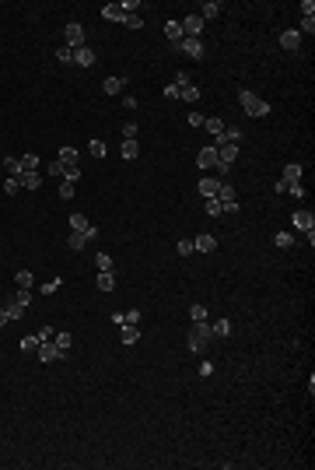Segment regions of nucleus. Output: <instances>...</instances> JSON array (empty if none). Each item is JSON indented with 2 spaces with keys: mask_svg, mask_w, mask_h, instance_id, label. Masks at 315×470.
<instances>
[{
  "mask_svg": "<svg viewBox=\"0 0 315 470\" xmlns=\"http://www.w3.org/2000/svg\"><path fill=\"white\" fill-rule=\"evenodd\" d=\"M238 102H242V109H245L249 116H256V120L270 116V102L259 98V95H252V91H238Z\"/></svg>",
  "mask_w": 315,
  "mask_h": 470,
  "instance_id": "obj_1",
  "label": "nucleus"
},
{
  "mask_svg": "<svg viewBox=\"0 0 315 470\" xmlns=\"http://www.w3.org/2000/svg\"><path fill=\"white\" fill-rule=\"evenodd\" d=\"M210 340H214L210 323H193V330H189V347H193V351H207Z\"/></svg>",
  "mask_w": 315,
  "mask_h": 470,
  "instance_id": "obj_2",
  "label": "nucleus"
},
{
  "mask_svg": "<svg viewBox=\"0 0 315 470\" xmlns=\"http://www.w3.org/2000/svg\"><path fill=\"white\" fill-rule=\"evenodd\" d=\"M179 25H182V35H186V39H200V32H203V18H200L196 11H193V14H186Z\"/></svg>",
  "mask_w": 315,
  "mask_h": 470,
  "instance_id": "obj_3",
  "label": "nucleus"
},
{
  "mask_svg": "<svg viewBox=\"0 0 315 470\" xmlns=\"http://www.w3.org/2000/svg\"><path fill=\"white\" fill-rule=\"evenodd\" d=\"M63 46H70V49H77V46H84V25H77V21H70V25L63 28Z\"/></svg>",
  "mask_w": 315,
  "mask_h": 470,
  "instance_id": "obj_4",
  "label": "nucleus"
},
{
  "mask_svg": "<svg viewBox=\"0 0 315 470\" xmlns=\"http://www.w3.org/2000/svg\"><path fill=\"white\" fill-rule=\"evenodd\" d=\"M196 165H200V168H217V148H214V144L200 148V151H196Z\"/></svg>",
  "mask_w": 315,
  "mask_h": 470,
  "instance_id": "obj_5",
  "label": "nucleus"
},
{
  "mask_svg": "<svg viewBox=\"0 0 315 470\" xmlns=\"http://www.w3.org/2000/svg\"><path fill=\"white\" fill-rule=\"evenodd\" d=\"M291 221H294L298 232H315V214H312V211H294Z\"/></svg>",
  "mask_w": 315,
  "mask_h": 470,
  "instance_id": "obj_6",
  "label": "nucleus"
},
{
  "mask_svg": "<svg viewBox=\"0 0 315 470\" xmlns=\"http://www.w3.org/2000/svg\"><path fill=\"white\" fill-rule=\"evenodd\" d=\"M298 46H301V32H298V28H287V32L280 35V49H287V53H294Z\"/></svg>",
  "mask_w": 315,
  "mask_h": 470,
  "instance_id": "obj_7",
  "label": "nucleus"
},
{
  "mask_svg": "<svg viewBox=\"0 0 315 470\" xmlns=\"http://www.w3.org/2000/svg\"><path fill=\"white\" fill-rule=\"evenodd\" d=\"M179 49H182V53H189L193 60H200V56H203V42H200V39H182V42H179Z\"/></svg>",
  "mask_w": 315,
  "mask_h": 470,
  "instance_id": "obj_8",
  "label": "nucleus"
},
{
  "mask_svg": "<svg viewBox=\"0 0 315 470\" xmlns=\"http://www.w3.org/2000/svg\"><path fill=\"white\" fill-rule=\"evenodd\" d=\"M74 64L91 67V64H95V49H91V46H77V49H74Z\"/></svg>",
  "mask_w": 315,
  "mask_h": 470,
  "instance_id": "obj_9",
  "label": "nucleus"
},
{
  "mask_svg": "<svg viewBox=\"0 0 315 470\" xmlns=\"http://www.w3.org/2000/svg\"><path fill=\"white\" fill-rule=\"evenodd\" d=\"M193 249H196V253H214V249H217V239H214V235H196Z\"/></svg>",
  "mask_w": 315,
  "mask_h": 470,
  "instance_id": "obj_10",
  "label": "nucleus"
},
{
  "mask_svg": "<svg viewBox=\"0 0 315 470\" xmlns=\"http://www.w3.org/2000/svg\"><path fill=\"white\" fill-rule=\"evenodd\" d=\"M53 344H56V355H60V358H67V355H70L74 337H70V333H56V337H53Z\"/></svg>",
  "mask_w": 315,
  "mask_h": 470,
  "instance_id": "obj_11",
  "label": "nucleus"
},
{
  "mask_svg": "<svg viewBox=\"0 0 315 470\" xmlns=\"http://www.w3.org/2000/svg\"><path fill=\"white\" fill-rule=\"evenodd\" d=\"M102 18H105V21H126V14H123L119 4H105V7H102Z\"/></svg>",
  "mask_w": 315,
  "mask_h": 470,
  "instance_id": "obj_12",
  "label": "nucleus"
},
{
  "mask_svg": "<svg viewBox=\"0 0 315 470\" xmlns=\"http://www.w3.org/2000/svg\"><path fill=\"white\" fill-rule=\"evenodd\" d=\"M203 127L214 134V141H221L224 137V120H217V116H210V120H203Z\"/></svg>",
  "mask_w": 315,
  "mask_h": 470,
  "instance_id": "obj_13",
  "label": "nucleus"
},
{
  "mask_svg": "<svg viewBox=\"0 0 315 470\" xmlns=\"http://www.w3.org/2000/svg\"><path fill=\"white\" fill-rule=\"evenodd\" d=\"M18 183L28 186V190H39L42 186V172H25V175H18Z\"/></svg>",
  "mask_w": 315,
  "mask_h": 470,
  "instance_id": "obj_14",
  "label": "nucleus"
},
{
  "mask_svg": "<svg viewBox=\"0 0 315 470\" xmlns=\"http://www.w3.org/2000/svg\"><path fill=\"white\" fill-rule=\"evenodd\" d=\"M119 340L123 344H137L140 340V326H119Z\"/></svg>",
  "mask_w": 315,
  "mask_h": 470,
  "instance_id": "obj_15",
  "label": "nucleus"
},
{
  "mask_svg": "<svg viewBox=\"0 0 315 470\" xmlns=\"http://www.w3.org/2000/svg\"><path fill=\"white\" fill-rule=\"evenodd\" d=\"M217 200H221V204H231V200H238L235 186H231V183H221V186H217Z\"/></svg>",
  "mask_w": 315,
  "mask_h": 470,
  "instance_id": "obj_16",
  "label": "nucleus"
},
{
  "mask_svg": "<svg viewBox=\"0 0 315 470\" xmlns=\"http://www.w3.org/2000/svg\"><path fill=\"white\" fill-rule=\"evenodd\" d=\"M56 161H63V165H77V148H70V144L60 148V151H56Z\"/></svg>",
  "mask_w": 315,
  "mask_h": 470,
  "instance_id": "obj_17",
  "label": "nucleus"
},
{
  "mask_svg": "<svg viewBox=\"0 0 315 470\" xmlns=\"http://www.w3.org/2000/svg\"><path fill=\"white\" fill-rule=\"evenodd\" d=\"M217 14H221V4H214V0H207V4L200 7V18H203V21H214Z\"/></svg>",
  "mask_w": 315,
  "mask_h": 470,
  "instance_id": "obj_18",
  "label": "nucleus"
},
{
  "mask_svg": "<svg viewBox=\"0 0 315 470\" xmlns=\"http://www.w3.org/2000/svg\"><path fill=\"white\" fill-rule=\"evenodd\" d=\"M165 35H168V39H172L175 46H179V42L186 39V35H182V25H179V21H168V25H165Z\"/></svg>",
  "mask_w": 315,
  "mask_h": 470,
  "instance_id": "obj_19",
  "label": "nucleus"
},
{
  "mask_svg": "<svg viewBox=\"0 0 315 470\" xmlns=\"http://www.w3.org/2000/svg\"><path fill=\"white\" fill-rule=\"evenodd\" d=\"M217 186H221V179H200V193H203V200H207V197H217Z\"/></svg>",
  "mask_w": 315,
  "mask_h": 470,
  "instance_id": "obj_20",
  "label": "nucleus"
},
{
  "mask_svg": "<svg viewBox=\"0 0 315 470\" xmlns=\"http://www.w3.org/2000/svg\"><path fill=\"white\" fill-rule=\"evenodd\" d=\"M4 168H7V175H25V168H21V158H14V155L4 158Z\"/></svg>",
  "mask_w": 315,
  "mask_h": 470,
  "instance_id": "obj_21",
  "label": "nucleus"
},
{
  "mask_svg": "<svg viewBox=\"0 0 315 470\" xmlns=\"http://www.w3.org/2000/svg\"><path fill=\"white\" fill-rule=\"evenodd\" d=\"M95 267H98V274H112V256L109 253H98L95 256Z\"/></svg>",
  "mask_w": 315,
  "mask_h": 470,
  "instance_id": "obj_22",
  "label": "nucleus"
},
{
  "mask_svg": "<svg viewBox=\"0 0 315 470\" xmlns=\"http://www.w3.org/2000/svg\"><path fill=\"white\" fill-rule=\"evenodd\" d=\"M39 358H42V362H53V358H60V355H56V344H53V340L39 344Z\"/></svg>",
  "mask_w": 315,
  "mask_h": 470,
  "instance_id": "obj_23",
  "label": "nucleus"
},
{
  "mask_svg": "<svg viewBox=\"0 0 315 470\" xmlns=\"http://www.w3.org/2000/svg\"><path fill=\"white\" fill-rule=\"evenodd\" d=\"M4 313H7V319H21V316L28 313V309H25V306H18V302H14V299H11V302H7V306H4Z\"/></svg>",
  "mask_w": 315,
  "mask_h": 470,
  "instance_id": "obj_24",
  "label": "nucleus"
},
{
  "mask_svg": "<svg viewBox=\"0 0 315 470\" xmlns=\"http://www.w3.org/2000/svg\"><path fill=\"white\" fill-rule=\"evenodd\" d=\"M179 98H186V102H200V88H196V84H186V88H179Z\"/></svg>",
  "mask_w": 315,
  "mask_h": 470,
  "instance_id": "obj_25",
  "label": "nucleus"
},
{
  "mask_svg": "<svg viewBox=\"0 0 315 470\" xmlns=\"http://www.w3.org/2000/svg\"><path fill=\"white\" fill-rule=\"evenodd\" d=\"M46 172H49V175H53V179H63V175H67V165H63V161H56V158H53V161H49V165H46Z\"/></svg>",
  "mask_w": 315,
  "mask_h": 470,
  "instance_id": "obj_26",
  "label": "nucleus"
},
{
  "mask_svg": "<svg viewBox=\"0 0 315 470\" xmlns=\"http://www.w3.org/2000/svg\"><path fill=\"white\" fill-rule=\"evenodd\" d=\"M39 344H42V340H39V333H28V337H21V351H25V355H28V351H39Z\"/></svg>",
  "mask_w": 315,
  "mask_h": 470,
  "instance_id": "obj_27",
  "label": "nucleus"
},
{
  "mask_svg": "<svg viewBox=\"0 0 315 470\" xmlns=\"http://www.w3.org/2000/svg\"><path fill=\"white\" fill-rule=\"evenodd\" d=\"M137 155H140V144H137V141H123V158L133 161Z\"/></svg>",
  "mask_w": 315,
  "mask_h": 470,
  "instance_id": "obj_28",
  "label": "nucleus"
},
{
  "mask_svg": "<svg viewBox=\"0 0 315 470\" xmlns=\"http://www.w3.org/2000/svg\"><path fill=\"white\" fill-rule=\"evenodd\" d=\"M123 84H126L123 78H105L102 88H105V95H116V91H123Z\"/></svg>",
  "mask_w": 315,
  "mask_h": 470,
  "instance_id": "obj_29",
  "label": "nucleus"
},
{
  "mask_svg": "<svg viewBox=\"0 0 315 470\" xmlns=\"http://www.w3.org/2000/svg\"><path fill=\"white\" fill-rule=\"evenodd\" d=\"M284 179H287V183H298V179H301V165H298V161H291V165L284 168Z\"/></svg>",
  "mask_w": 315,
  "mask_h": 470,
  "instance_id": "obj_30",
  "label": "nucleus"
},
{
  "mask_svg": "<svg viewBox=\"0 0 315 470\" xmlns=\"http://www.w3.org/2000/svg\"><path fill=\"white\" fill-rule=\"evenodd\" d=\"M210 333H214V337H228V333H231V323H228V319H217V323L210 326Z\"/></svg>",
  "mask_w": 315,
  "mask_h": 470,
  "instance_id": "obj_31",
  "label": "nucleus"
},
{
  "mask_svg": "<svg viewBox=\"0 0 315 470\" xmlns=\"http://www.w3.org/2000/svg\"><path fill=\"white\" fill-rule=\"evenodd\" d=\"M21 168H25V172H39V155H32V151H28V155L21 158Z\"/></svg>",
  "mask_w": 315,
  "mask_h": 470,
  "instance_id": "obj_32",
  "label": "nucleus"
},
{
  "mask_svg": "<svg viewBox=\"0 0 315 470\" xmlns=\"http://www.w3.org/2000/svg\"><path fill=\"white\" fill-rule=\"evenodd\" d=\"M273 242H277L280 249H291V246H294V235H291V232H277V235H273Z\"/></svg>",
  "mask_w": 315,
  "mask_h": 470,
  "instance_id": "obj_33",
  "label": "nucleus"
},
{
  "mask_svg": "<svg viewBox=\"0 0 315 470\" xmlns=\"http://www.w3.org/2000/svg\"><path fill=\"white\" fill-rule=\"evenodd\" d=\"M70 228H74V232H88L91 225H88V218H84V214H70Z\"/></svg>",
  "mask_w": 315,
  "mask_h": 470,
  "instance_id": "obj_34",
  "label": "nucleus"
},
{
  "mask_svg": "<svg viewBox=\"0 0 315 470\" xmlns=\"http://www.w3.org/2000/svg\"><path fill=\"white\" fill-rule=\"evenodd\" d=\"M18 190H21V183H18V175H7V179H4V193H7V197H14Z\"/></svg>",
  "mask_w": 315,
  "mask_h": 470,
  "instance_id": "obj_35",
  "label": "nucleus"
},
{
  "mask_svg": "<svg viewBox=\"0 0 315 470\" xmlns=\"http://www.w3.org/2000/svg\"><path fill=\"white\" fill-rule=\"evenodd\" d=\"M74 190H77V183L63 179V183H60V200H70V197H74Z\"/></svg>",
  "mask_w": 315,
  "mask_h": 470,
  "instance_id": "obj_36",
  "label": "nucleus"
},
{
  "mask_svg": "<svg viewBox=\"0 0 315 470\" xmlns=\"http://www.w3.org/2000/svg\"><path fill=\"white\" fill-rule=\"evenodd\" d=\"M203 207H207V214H210V218H221V200H217V197H207V204H203Z\"/></svg>",
  "mask_w": 315,
  "mask_h": 470,
  "instance_id": "obj_37",
  "label": "nucleus"
},
{
  "mask_svg": "<svg viewBox=\"0 0 315 470\" xmlns=\"http://www.w3.org/2000/svg\"><path fill=\"white\" fill-rule=\"evenodd\" d=\"M14 281H18V288H32V284H35L32 270H18V277H14Z\"/></svg>",
  "mask_w": 315,
  "mask_h": 470,
  "instance_id": "obj_38",
  "label": "nucleus"
},
{
  "mask_svg": "<svg viewBox=\"0 0 315 470\" xmlns=\"http://www.w3.org/2000/svg\"><path fill=\"white\" fill-rule=\"evenodd\" d=\"M189 319L193 323H207V306H193L189 309Z\"/></svg>",
  "mask_w": 315,
  "mask_h": 470,
  "instance_id": "obj_39",
  "label": "nucleus"
},
{
  "mask_svg": "<svg viewBox=\"0 0 315 470\" xmlns=\"http://www.w3.org/2000/svg\"><path fill=\"white\" fill-rule=\"evenodd\" d=\"M56 60H60V64H74V49H70V46H60V49H56Z\"/></svg>",
  "mask_w": 315,
  "mask_h": 470,
  "instance_id": "obj_40",
  "label": "nucleus"
},
{
  "mask_svg": "<svg viewBox=\"0 0 315 470\" xmlns=\"http://www.w3.org/2000/svg\"><path fill=\"white\" fill-rule=\"evenodd\" d=\"M98 288H102V291H112V288H116V277H112V274H98Z\"/></svg>",
  "mask_w": 315,
  "mask_h": 470,
  "instance_id": "obj_41",
  "label": "nucleus"
},
{
  "mask_svg": "<svg viewBox=\"0 0 315 470\" xmlns=\"http://www.w3.org/2000/svg\"><path fill=\"white\" fill-rule=\"evenodd\" d=\"M14 302L28 309V302H32V288H21V291H14Z\"/></svg>",
  "mask_w": 315,
  "mask_h": 470,
  "instance_id": "obj_42",
  "label": "nucleus"
},
{
  "mask_svg": "<svg viewBox=\"0 0 315 470\" xmlns=\"http://www.w3.org/2000/svg\"><path fill=\"white\" fill-rule=\"evenodd\" d=\"M88 151H91L95 158H105V155H109V148H105L102 141H91V144H88Z\"/></svg>",
  "mask_w": 315,
  "mask_h": 470,
  "instance_id": "obj_43",
  "label": "nucleus"
},
{
  "mask_svg": "<svg viewBox=\"0 0 315 470\" xmlns=\"http://www.w3.org/2000/svg\"><path fill=\"white\" fill-rule=\"evenodd\" d=\"M175 253H179V256H189V253H193V239H179Z\"/></svg>",
  "mask_w": 315,
  "mask_h": 470,
  "instance_id": "obj_44",
  "label": "nucleus"
},
{
  "mask_svg": "<svg viewBox=\"0 0 315 470\" xmlns=\"http://www.w3.org/2000/svg\"><path fill=\"white\" fill-rule=\"evenodd\" d=\"M123 25H126V28H144V18H140V14H126Z\"/></svg>",
  "mask_w": 315,
  "mask_h": 470,
  "instance_id": "obj_45",
  "label": "nucleus"
},
{
  "mask_svg": "<svg viewBox=\"0 0 315 470\" xmlns=\"http://www.w3.org/2000/svg\"><path fill=\"white\" fill-rule=\"evenodd\" d=\"M123 141H137V123H123Z\"/></svg>",
  "mask_w": 315,
  "mask_h": 470,
  "instance_id": "obj_46",
  "label": "nucleus"
},
{
  "mask_svg": "<svg viewBox=\"0 0 315 470\" xmlns=\"http://www.w3.org/2000/svg\"><path fill=\"white\" fill-rule=\"evenodd\" d=\"M301 35H312L315 32V18H301V28H298Z\"/></svg>",
  "mask_w": 315,
  "mask_h": 470,
  "instance_id": "obj_47",
  "label": "nucleus"
},
{
  "mask_svg": "<svg viewBox=\"0 0 315 470\" xmlns=\"http://www.w3.org/2000/svg\"><path fill=\"white\" fill-rule=\"evenodd\" d=\"M172 84H175V88H186V84H193V78H189L186 71H179V74H175V81H172Z\"/></svg>",
  "mask_w": 315,
  "mask_h": 470,
  "instance_id": "obj_48",
  "label": "nucleus"
},
{
  "mask_svg": "<svg viewBox=\"0 0 315 470\" xmlns=\"http://www.w3.org/2000/svg\"><path fill=\"white\" fill-rule=\"evenodd\" d=\"M39 291H42V295H56V291H60V277H56V281H49V284H42Z\"/></svg>",
  "mask_w": 315,
  "mask_h": 470,
  "instance_id": "obj_49",
  "label": "nucleus"
},
{
  "mask_svg": "<svg viewBox=\"0 0 315 470\" xmlns=\"http://www.w3.org/2000/svg\"><path fill=\"white\" fill-rule=\"evenodd\" d=\"M119 7H123V14H137V7H140V4H137V0H123Z\"/></svg>",
  "mask_w": 315,
  "mask_h": 470,
  "instance_id": "obj_50",
  "label": "nucleus"
},
{
  "mask_svg": "<svg viewBox=\"0 0 315 470\" xmlns=\"http://www.w3.org/2000/svg\"><path fill=\"white\" fill-rule=\"evenodd\" d=\"M63 179H70V183H77V179H81V168H77V165H67V175H63Z\"/></svg>",
  "mask_w": 315,
  "mask_h": 470,
  "instance_id": "obj_51",
  "label": "nucleus"
},
{
  "mask_svg": "<svg viewBox=\"0 0 315 470\" xmlns=\"http://www.w3.org/2000/svg\"><path fill=\"white\" fill-rule=\"evenodd\" d=\"M203 120H207V116H200V112H189V120H186V123H189V127H203Z\"/></svg>",
  "mask_w": 315,
  "mask_h": 470,
  "instance_id": "obj_52",
  "label": "nucleus"
},
{
  "mask_svg": "<svg viewBox=\"0 0 315 470\" xmlns=\"http://www.w3.org/2000/svg\"><path fill=\"white\" fill-rule=\"evenodd\" d=\"M53 337H56V333H53L49 326H42V330H39V340H42V344H46V340H53Z\"/></svg>",
  "mask_w": 315,
  "mask_h": 470,
  "instance_id": "obj_53",
  "label": "nucleus"
},
{
  "mask_svg": "<svg viewBox=\"0 0 315 470\" xmlns=\"http://www.w3.org/2000/svg\"><path fill=\"white\" fill-rule=\"evenodd\" d=\"M4 323H11V319H7V313H4V309H0V326H4Z\"/></svg>",
  "mask_w": 315,
  "mask_h": 470,
  "instance_id": "obj_54",
  "label": "nucleus"
}]
</instances>
